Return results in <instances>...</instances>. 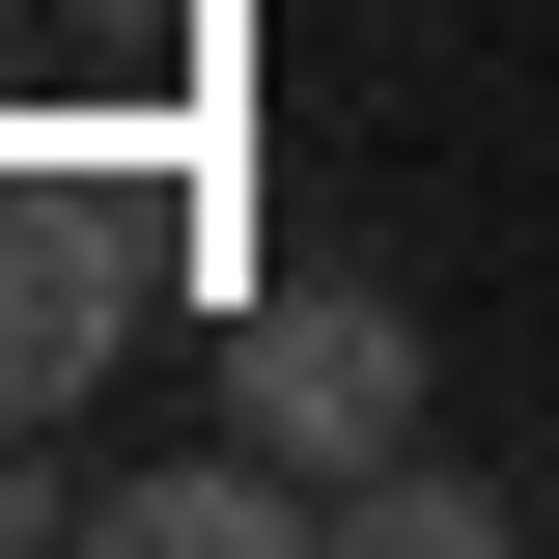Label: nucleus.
Segmentation results:
<instances>
[{"label":"nucleus","instance_id":"3","mask_svg":"<svg viewBox=\"0 0 559 559\" xmlns=\"http://www.w3.org/2000/svg\"><path fill=\"white\" fill-rule=\"evenodd\" d=\"M84 532H112V559H308V532H336V476L224 419V448H168V476H84Z\"/></svg>","mask_w":559,"mask_h":559},{"label":"nucleus","instance_id":"4","mask_svg":"<svg viewBox=\"0 0 559 559\" xmlns=\"http://www.w3.org/2000/svg\"><path fill=\"white\" fill-rule=\"evenodd\" d=\"M336 532H364V559H503V476H448V448H364V476H336Z\"/></svg>","mask_w":559,"mask_h":559},{"label":"nucleus","instance_id":"5","mask_svg":"<svg viewBox=\"0 0 559 559\" xmlns=\"http://www.w3.org/2000/svg\"><path fill=\"white\" fill-rule=\"evenodd\" d=\"M0 57H28V0H0Z\"/></svg>","mask_w":559,"mask_h":559},{"label":"nucleus","instance_id":"2","mask_svg":"<svg viewBox=\"0 0 559 559\" xmlns=\"http://www.w3.org/2000/svg\"><path fill=\"white\" fill-rule=\"evenodd\" d=\"M112 308H140V224H112V197H57V168H0V419H84Z\"/></svg>","mask_w":559,"mask_h":559},{"label":"nucleus","instance_id":"1","mask_svg":"<svg viewBox=\"0 0 559 559\" xmlns=\"http://www.w3.org/2000/svg\"><path fill=\"white\" fill-rule=\"evenodd\" d=\"M224 419H252V448H308V476H364V448H419V336L364 308V280H280L252 364H224Z\"/></svg>","mask_w":559,"mask_h":559}]
</instances>
